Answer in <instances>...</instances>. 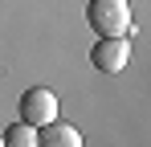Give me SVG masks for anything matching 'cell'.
<instances>
[{
    "label": "cell",
    "mask_w": 151,
    "mask_h": 147,
    "mask_svg": "<svg viewBox=\"0 0 151 147\" xmlns=\"http://www.w3.org/2000/svg\"><path fill=\"white\" fill-rule=\"evenodd\" d=\"M4 143L8 147H37V127L25 122V119H17L8 131H4Z\"/></svg>",
    "instance_id": "5b68a950"
},
{
    "label": "cell",
    "mask_w": 151,
    "mask_h": 147,
    "mask_svg": "<svg viewBox=\"0 0 151 147\" xmlns=\"http://www.w3.org/2000/svg\"><path fill=\"white\" fill-rule=\"evenodd\" d=\"M90 61L98 74H123L131 61V41L127 37H98L90 49Z\"/></svg>",
    "instance_id": "7a4b0ae2"
},
{
    "label": "cell",
    "mask_w": 151,
    "mask_h": 147,
    "mask_svg": "<svg viewBox=\"0 0 151 147\" xmlns=\"http://www.w3.org/2000/svg\"><path fill=\"white\" fill-rule=\"evenodd\" d=\"M86 21L98 37H131V4L127 0H86Z\"/></svg>",
    "instance_id": "6da1fadb"
},
{
    "label": "cell",
    "mask_w": 151,
    "mask_h": 147,
    "mask_svg": "<svg viewBox=\"0 0 151 147\" xmlns=\"http://www.w3.org/2000/svg\"><path fill=\"white\" fill-rule=\"evenodd\" d=\"M17 106H21V119L33 122V127H45L49 119H57V94L45 86H29Z\"/></svg>",
    "instance_id": "3957f363"
},
{
    "label": "cell",
    "mask_w": 151,
    "mask_h": 147,
    "mask_svg": "<svg viewBox=\"0 0 151 147\" xmlns=\"http://www.w3.org/2000/svg\"><path fill=\"white\" fill-rule=\"evenodd\" d=\"M37 143H41V147H82V135H78L74 122L49 119L45 127H37Z\"/></svg>",
    "instance_id": "277c9868"
},
{
    "label": "cell",
    "mask_w": 151,
    "mask_h": 147,
    "mask_svg": "<svg viewBox=\"0 0 151 147\" xmlns=\"http://www.w3.org/2000/svg\"><path fill=\"white\" fill-rule=\"evenodd\" d=\"M0 147H4V135H0Z\"/></svg>",
    "instance_id": "8992f818"
}]
</instances>
